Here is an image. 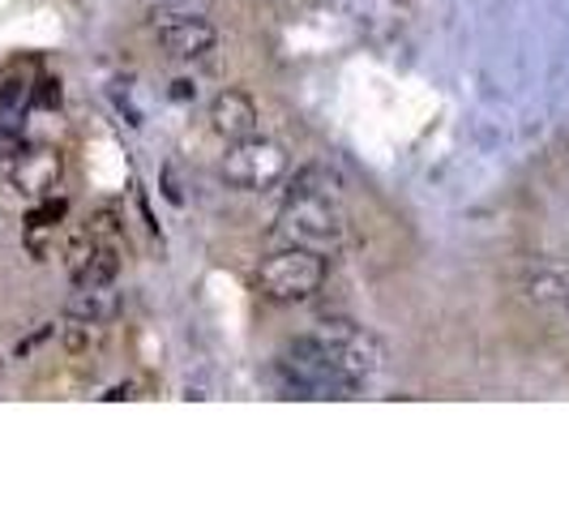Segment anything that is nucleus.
I'll return each instance as SVG.
<instances>
[{"label": "nucleus", "instance_id": "1", "mask_svg": "<svg viewBox=\"0 0 569 514\" xmlns=\"http://www.w3.org/2000/svg\"><path fill=\"white\" fill-rule=\"evenodd\" d=\"M274 236L296 249H313V254L330 257L342 249L347 240V215H342L339 198H313V194H287L283 210L274 219Z\"/></svg>", "mask_w": 569, "mask_h": 514}, {"label": "nucleus", "instance_id": "2", "mask_svg": "<svg viewBox=\"0 0 569 514\" xmlns=\"http://www.w3.org/2000/svg\"><path fill=\"white\" fill-rule=\"evenodd\" d=\"M326 275H330V266L321 254L283 245L279 254H270L257 266V291L270 305H305L326 287Z\"/></svg>", "mask_w": 569, "mask_h": 514}, {"label": "nucleus", "instance_id": "3", "mask_svg": "<svg viewBox=\"0 0 569 514\" xmlns=\"http://www.w3.org/2000/svg\"><path fill=\"white\" fill-rule=\"evenodd\" d=\"M309 335H313V343L330 356V365L351 386H365V382H372L377 373L386 369V347H381V339L372 330H365V326L347 322V317H330V322H321Z\"/></svg>", "mask_w": 569, "mask_h": 514}, {"label": "nucleus", "instance_id": "4", "mask_svg": "<svg viewBox=\"0 0 569 514\" xmlns=\"http://www.w3.org/2000/svg\"><path fill=\"white\" fill-rule=\"evenodd\" d=\"M287 176V150L279 142H266V138H244V142H231L223 155V180L236 189H270Z\"/></svg>", "mask_w": 569, "mask_h": 514}, {"label": "nucleus", "instance_id": "5", "mask_svg": "<svg viewBox=\"0 0 569 514\" xmlns=\"http://www.w3.org/2000/svg\"><path fill=\"white\" fill-rule=\"evenodd\" d=\"M150 30L171 60H201L219 48V30L201 18V9H163Z\"/></svg>", "mask_w": 569, "mask_h": 514}, {"label": "nucleus", "instance_id": "6", "mask_svg": "<svg viewBox=\"0 0 569 514\" xmlns=\"http://www.w3.org/2000/svg\"><path fill=\"white\" fill-rule=\"evenodd\" d=\"M0 176L22 194V198H52L60 185V176H64V159H60V150L52 146H30V150H18L13 159H4L0 164Z\"/></svg>", "mask_w": 569, "mask_h": 514}, {"label": "nucleus", "instance_id": "7", "mask_svg": "<svg viewBox=\"0 0 569 514\" xmlns=\"http://www.w3.org/2000/svg\"><path fill=\"white\" fill-rule=\"evenodd\" d=\"M210 129H214V138H223V142H244V138H253L257 134V103L253 95H244V90H219L214 95V103H210Z\"/></svg>", "mask_w": 569, "mask_h": 514}, {"label": "nucleus", "instance_id": "8", "mask_svg": "<svg viewBox=\"0 0 569 514\" xmlns=\"http://www.w3.org/2000/svg\"><path fill=\"white\" fill-rule=\"evenodd\" d=\"M116 314H120V291H116V284L73 287V296L64 305V317H86V322H112Z\"/></svg>", "mask_w": 569, "mask_h": 514}, {"label": "nucleus", "instance_id": "9", "mask_svg": "<svg viewBox=\"0 0 569 514\" xmlns=\"http://www.w3.org/2000/svg\"><path fill=\"white\" fill-rule=\"evenodd\" d=\"M108 339V322H86V317H64L60 326V347L73 356V360H86L94 356Z\"/></svg>", "mask_w": 569, "mask_h": 514}, {"label": "nucleus", "instance_id": "10", "mask_svg": "<svg viewBox=\"0 0 569 514\" xmlns=\"http://www.w3.org/2000/svg\"><path fill=\"white\" fill-rule=\"evenodd\" d=\"M116 275H120V245H99V240H94V249H90V257H86V266L73 275V287L116 284Z\"/></svg>", "mask_w": 569, "mask_h": 514}, {"label": "nucleus", "instance_id": "11", "mask_svg": "<svg viewBox=\"0 0 569 514\" xmlns=\"http://www.w3.org/2000/svg\"><path fill=\"white\" fill-rule=\"evenodd\" d=\"M287 194H313V198H339V194H342V180H339V171H330L326 164H309V168H300L296 176H291Z\"/></svg>", "mask_w": 569, "mask_h": 514}, {"label": "nucleus", "instance_id": "12", "mask_svg": "<svg viewBox=\"0 0 569 514\" xmlns=\"http://www.w3.org/2000/svg\"><path fill=\"white\" fill-rule=\"evenodd\" d=\"M86 231H90L99 245H120V236H124L120 210H116V206H99V210L86 219Z\"/></svg>", "mask_w": 569, "mask_h": 514}, {"label": "nucleus", "instance_id": "13", "mask_svg": "<svg viewBox=\"0 0 569 514\" xmlns=\"http://www.w3.org/2000/svg\"><path fill=\"white\" fill-rule=\"evenodd\" d=\"M527 296H531V300H540V305H548V300H566L569 279L566 275H557V270H540V275L527 284Z\"/></svg>", "mask_w": 569, "mask_h": 514}, {"label": "nucleus", "instance_id": "14", "mask_svg": "<svg viewBox=\"0 0 569 514\" xmlns=\"http://www.w3.org/2000/svg\"><path fill=\"white\" fill-rule=\"evenodd\" d=\"M22 108H27V82L9 78V82L0 86V125H4V129H9V125H18Z\"/></svg>", "mask_w": 569, "mask_h": 514}, {"label": "nucleus", "instance_id": "15", "mask_svg": "<svg viewBox=\"0 0 569 514\" xmlns=\"http://www.w3.org/2000/svg\"><path fill=\"white\" fill-rule=\"evenodd\" d=\"M90 249H94V236L86 231V224L78 231H69V240H64V266H69V279H73V275L86 266Z\"/></svg>", "mask_w": 569, "mask_h": 514}, {"label": "nucleus", "instance_id": "16", "mask_svg": "<svg viewBox=\"0 0 569 514\" xmlns=\"http://www.w3.org/2000/svg\"><path fill=\"white\" fill-rule=\"evenodd\" d=\"M52 240H57V224H43V219H34V215H27V249L30 257H43L52 254Z\"/></svg>", "mask_w": 569, "mask_h": 514}, {"label": "nucleus", "instance_id": "17", "mask_svg": "<svg viewBox=\"0 0 569 514\" xmlns=\"http://www.w3.org/2000/svg\"><path fill=\"white\" fill-rule=\"evenodd\" d=\"M159 9H201L206 0H154Z\"/></svg>", "mask_w": 569, "mask_h": 514}, {"label": "nucleus", "instance_id": "18", "mask_svg": "<svg viewBox=\"0 0 569 514\" xmlns=\"http://www.w3.org/2000/svg\"><path fill=\"white\" fill-rule=\"evenodd\" d=\"M103 399H133V386H129V382H124V386H112Z\"/></svg>", "mask_w": 569, "mask_h": 514}, {"label": "nucleus", "instance_id": "19", "mask_svg": "<svg viewBox=\"0 0 569 514\" xmlns=\"http://www.w3.org/2000/svg\"><path fill=\"white\" fill-rule=\"evenodd\" d=\"M566 305H569V296H566Z\"/></svg>", "mask_w": 569, "mask_h": 514}]
</instances>
